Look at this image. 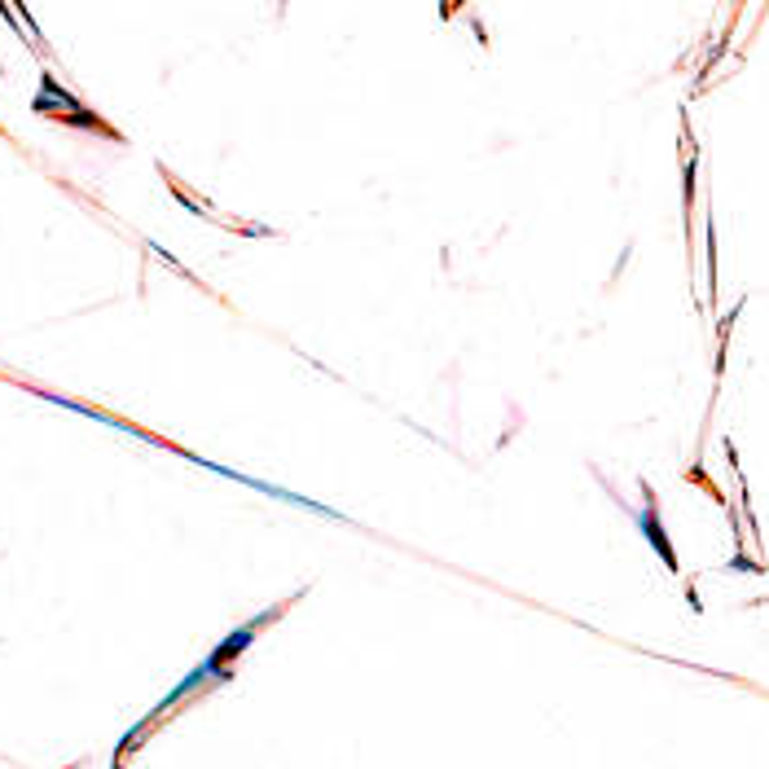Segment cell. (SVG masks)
Returning <instances> with one entry per match:
<instances>
[{
    "label": "cell",
    "mask_w": 769,
    "mask_h": 769,
    "mask_svg": "<svg viewBox=\"0 0 769 769\" xmlns=\"http://www.w3.org/2000/svg\"><path fill=\"white\" fill-rule=\"evenodd\" d=\"M642 528H646V537L659 546V559H664L668 567H677V554H673V546L664 541V532H659V524H655V506H646V515H642Z\"/></svg>",
    "instance_id": "obj_1"
}]
</instances>
